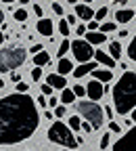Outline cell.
Wrapping results in <instances>:
<instances>
[{
  "label": "cell",
  "instance_id": "cell-42",
  "mask_svg": "<svg viewBox=\"0 0 136 151\" xmlns=\"http://www.w3.org/2000/svg\"><path fill=\"white\" fill-rule=\"evenodd\" d=\"M113 4H117V6H126V4H128V0H113Z\"/></svg>",
  "mask_w": 136,
  "mask_h": 151
},
{
  "label": "cell",
  "instance_id": "cell-29",
  "mask_svg": "<svg viewBox=\"0 0 136 151\" xmlns=\"http://www.w3.org/2000/svg\"><path fill=\"white\" fill-rule=\"evenodd\" d=\"M40 78H42V69H40V67H34V69H31V80L38 82Z\"/></svg>",
  "mask_w": 136,
  "mask_h": 151
},
{
  "label": "cell",
  "instance_id": "cell-5",
  "mask_svg": "<svg viewBox=\"0 0 136 151\" xmlns=\"http://www.w3.org/2000/svg\"><path fill=\"white\" fill-rule=\"evenodd\" d=\"M77 111H80V116H82L94 130L103 126V118H105L103 107L96 105L94 101H80V103H77Z\"/></svg>",
  "mask_w": 136,
  "mask_h": 151
},
{
  "label": "cell",
  "instance_id": "cell-35",
  "mask_svg": "<svg viewBox=\"0 0 136 151\" xmlns=\"http://www.w3.org/2000/svg\"><path fill=\"white\" fill-rule=\"evenodd\" d=\"M82 130H84V132H88V134H90V132H94V128H92L88 122H82Z\"/></svg>",
  "mask_w": 136,
  "mask_h": 151
},
{
  "label": "cell",
  "instance_id": "cell-10",
  "mask_svg": "<svg viewBox=\"0 0 136 151\" xmlns=\"http://www.w3.org/2000/svg\"><path fill=\"white\" fill-rule=\"evenodd\" d=\"M75 17L84 19V21H92V19H94V11L88 4H75Z\"/></svg>",
  "mask_w": 136,
  "mask_h": 151
},
{
  "label": "cell",
  "instance_id": "cell-15",
  "mask_svg": "<svg viewBox=\"0 0 136 151\" xmlns=\"http://www.w3.org/2000/svg\"><path fill=\"white\" fill-rule=\"evenodd\" d=\"M92 76H94V78L99 80L101 84H103V82L107 84V82H111V78H113L111 69H94V71H92Z\"/></svg>",
  "mask_w": 136,
  "mask_h": 151
},
{
  "label": "cell",
  "instance_id": "cell-20",
  "mask_svg": "<svg viewBox=\"0 0 136 151\" xmlns=\"http://www.w3.org/2000/svg\"><path fill=\"white\" fill-rule=\"evenodd\" d=\"M109 52H111V59L115 61L117 57L122 55V44L120 42H111V46H109Z\"/></svg>",
  "mask_w": 136,
  "mask_h": 151
},
{
  "label": "cell",
  "instance_id": "cell-41",
  "mask_svg": "<svg viewBox=\"0 0 136 151\" xmlns=\"http://www.w3.org/2000/svg\"><path fill=\"white\" fill-rule=\"evenodd\" d=\"M11 80L19 84V82H21V73H11Z\"/></svg>",
  "mask_w": 136,
  "mask_h": 151
},
{
  "label": "cell",
  "instance_id": "cell-37",
  "mask_svg": "<svg viewBox=\"0 0 136 151\" xmlns=\"http://www.w3.org/2000/svg\"><path fill=\"white\" fill-rule=\"evenodd\" d=\"M34 13H36V17L42 19V6H40V4H34Z\"/></svg>",
  "mask_w": 136,
  "mask_h": 151
},
{
  "label": "cell",
  "instance_id": "cell-21",
  "mask_svg": "<svg viewBox=\"0 0 136 151\" xmlns=\"http://www.w3.org/2000/svg\"><path fill=\"white\" fill-rule=\"evenodd\" d=\"M69 128H71V130H80V128H82L80 116H71V118H69Z\"/></svg>",
  "mask_w": 136,
  "mask_h": 151
},
{
  "label": "cell",
  "instance_id": "cell-24",
  "mask_svg": "<svg viewBox=\"0 0 136 151\" xmlns=\"http://www.w3.org/2000/svg\"><path fill=\"white\" fill-rule=\"evenodd\" d=\"M107 13H109V9H107V6H101L99 11L94 13V21H101V19H105V17H107Z\"/></svg>",
  "mask_w": 136,
  "mask_h": 151
},
{
  "label": "cell",
  "instance_id": "cell-39",
  "mask_svg": "<svg viewBox=\"0 0 136 151\" xmlns=\"http://www.w3.org/2000/svg\"><path fill=\"white\" fill-rule=\"evenodd\" d=\"M75 34H77V36H84V34H86V25H77V27H75Z\"/></svg>",
  "mask_w": 136,
  "mask_h": 151
},
{
  "label": "cell",
  "instance_id": "cell-8",
  "mask_svg": "<svg viewBox=\"0 0 136 151\" xmlns=\"http://www.w3.org/2000/svg\"><path fill=\"white\" fill-rule=\"evenodd\" d=\"M86 94H88V99L90 101H99V99H103V94H105V86L99 82V80H92L88 86H86Z\"/></svg>",
  "mask_w": 136,
  "mask_h": 151
},
{
  "label": "cell",
  "instance_id": "cell-1",
  "mask_svg": "<svg viewBox=\"0 0 136 151\" xmlns=\"http://www.w3.org/2000/svg\"><path fill=\"white\" fill-rule=\"evenodd\" d=\"M40 116L29 94H9L0 99V145H15L38 130Z\"/></svg>",
  "mask_w": 136,
  "mask_h": 151
},
{
  "label": "cell",
  "instance_id": "cell-2",
  "mask_svg": "<svg viewBox=\"0 0 136 151\" xmlns=\"http://www.w3.org/2000/svg\"><path fill=\"white\" fill-rule=\"evenodd\" d=\"M113 105L120 116L136 109V71H126L113 86Z\"/></svg>",
  "mask_w": 136,
  "mask_h": 151
},
{
  "label": "cell",
  "instance_id": "cell-16",
  "mask_svg": "<svg viewBox=\"0 0 136 151\" xmlns=\"http://www.w3.org/2000/svg\"><path fill=\"white\" fill-rule=\"evenodd\" d=\"M107 40L105 38V34H101V32H88L86 34V42L88 44H103Z\"/></svg>",
  "mask_w": 136,
  "mask_h": 151
},
{
  "label": "cell",
  "instance_id": "cell-36",
  "mask_svg": "<svg viewBox=\"0 0 136 151\" xmlns=\"http://www.w3.org/2000/svg\"><path fill=\"white\" fill-rule=\"evenodd\" d=\"M29 50H31V55H38V52H42V44H34Z\"/></svg>",
  "mask_w": 136,
  "mask_h": 151
},
{
  "label": "cell",
  "instance_id": "cell-49",
  "mask_svg": "<svg viewBox=\"0 0 136 151\" xmlns=\"http://www.w3.org/2000/svg\"><path fill=\"white\" fill-rule=\"evenodd\" d=\"M2 86H4V80H2V78H0V88H2Z\"/></svg>",
  "mask_w": 136,
  "mask_h": 151
},
{
  "label": "cell",
  "instance_id": "cell-28",
  "mask_svg": "<svg viewBox=\"0 0 136 151\" xmlns=\"http://www.w3.org/2000/svg\"><path fill=\"white\" fill-rule=\"evenodd\" d=\"M115 27H117V25H115V23H101V34H107V32H113Z\"/></svg>",
  "mask_w": 136,
  "mask_h": 151
},
{
  "label": "cell",
  "instance_id": "cell-14",
  "mask_svg": "<svg viewBox=\"0 0 136 151\" xmlns=\"http://www.w3.org/2000/svg\"><path fill=\"white\" fill-rule=\"evenodd\" d=\"M132 17H134V11L120 9L117 13H115V21H117V23H128V21H132Z\"/></svg>",
  "mask_w": 136,
  "mask_h": 151
},
{
  "label": "cell",
  "instance_id": "cell-6",
  "mask_svg": "<svg viewBox=\"0 0 136 151\" xmlns=\"http://www.w3.org/2000/svg\"><path fill=\"white\" fill-rule=\"evenodd\" d=\"M71 52L80 63H90V59L94 57L92 44H88L86 40H73L71 42Z\"/></svg>",
  "mask_w": 136,
  "mask_h": 151
},
{
  "label": "cell",
  "instance_id": "cell-40",
  "mask_svg": "<svg viewBox=\"0 0 136 151\" xmlns=\"http://www.w3.org/2000/svg\"><path fill=\"white\" fill-rule=\"evenodd\" d=\"M96 27H99V21H90L88 23V32H94Z\"/></svg>",
  "mask_w": 136,
  "mask_h": 151
},
{
  "label": "cell",
  "instance_id": "cell-23",
  "mask_svg": "<svg viewBox=\"0 0 136 151\" xmlns=\"http://www.w3.org/2000/svg\"><path fill=\"white\" fill-rule=\"evenodd\" d=\"M59 32H61V36H69V23H67V19H61V21H59Z\"/></svg>",
  "mask_w": 136,
  "mask_h": 151
},
{
  "label": "cell",
  "instance_id": "cell-26",
  "mask_svg": "<svg viewBox=\"0 0 136 151\" xmlns=\"http://www.w3.org/2000/svg\"><path fill=\"white\" fill-rule=\"evenodd\" d=\"M15 19L17 21H27V11H23V9L15 11Z\"/></svg>",
  "mask_w": 136,
  "mask_h": 151
},
{
  "label": "cell",
  "instance_id": "cell-31",
  "mask_svg": "<svg viewBox=\"0 0 136 151\" xmlns=\"http://www.w3.org/2000/svg\"><path fill=\"white\" fill-rule=\"evenodd\" d=\"M17 92H19V94H27V84H25V82H19V84H17Z\"/></svg>",
  "mask_w": 136,
  "mask_h": 151
},
{
  "label": "cell",
  "instance_id": "cell-9",
  "mask_svg": "<svg viewBox=\"0 0 136 151\" xmlns=\"http://www.w3.org/2000/svg\"><path fill=\"white\" fill-rule=\"evenodd\" d=\"M46 84H48V86H52V88L65 90V86H67V80H65V76H59V73H48V78H46Z\"/></svg>",
  "mask_w": 136,
  "mask_h": 151
},
{
  "label": "cell",
  "instance_id": "cell-25",
  "mask_svg": "<svg viewBox=\"0 0 136 151\" xmlns=\"http://www.w3.org/2000/svg\"><path fill=\"white\" fill-rule=\"evenodd\" d=\"M69 46H71V44H69V40H63V42L59 44V50H57V55H59V57H63V55L69 50Z\"/></svg>",
  "mask_w": 136,
  "mask_h": 151
},
{
  "label": "cell",
  "instance_id": "cell-46",
  "mask_svg": "<svg viewBox=\"0 0 136 151\" xmlns=\"http://www.w3.org/2000/svg\"><path fill=\"white\" fill-rule=\"evenodd\" d=\"M2 21H4V13H2V9H0V25H2Z\"/></svg>",
  "mask_w": 136,
  "mask_h": 151
},
{
  "label": "cell",
  "instance_id": "cell-43",
  "mask_svg": "<svg viewBox=\"0 0 136 151\" xmlns=\"http://www.w3.org/2000/svg\"><path fill=\"white\" fill-rule=\"evenodd\" d=\"M67 23H75V15H67Z\"/></svg>",
  "mask_w": 136,
  "mask_h": 151
},
{
  "label": "cell",
  "instance_id": "cell-33",
  "mask_svg": "<svg viewBox=\"0 0 136 151\" xmlns=\"http://www.w3.org/2000/svg\"><path fill=\"white\" fill-rule=\"evenodd\" d=\"M109 128H111V132H122V128H120V124H117V122H113V120L109 122Z\"/></svg>",
  "mask_w": 136,
  "mask_h": 151
},
{
  "label": "cell",
  "instance_id": "cell-45",
  "mask_svg": "<svg viewBox=\"0 0 136 151\" xmlns=\"http://www.w3.org/2000/svg\"><path fill=\"white\" fill-rule=\"evenodd\" d=\"M48 105H50V107H57V99H54V97H52V99H50V101H48Z\"/></svg>",
  "mask_w": 136,
  "mask_h": 151
},
{
  "label": "cell",
  "instance_id": "cell-38",
  "mask_svg": "<svg viewBox=\"0 0 136 151\" xmlns=\"http://www.w3.org/2000/svg\"><path fill=\"white\" fill-rule=\"evenodd\" d=\"M52 11H54L57 15H63V6H61V4H57V2L52 4Z\"/></svg>",
  "mask_w": 136,
  "mask_h": 151
},
{
  "label": "cell",
  "instance_id": "cell-48",
  "mask_svg": "<svg viewBox=\"0 0 136 151\" xmlns=\"http://www.w3.org/2000/svg\"><path fill=\"white\" fill-rule=\"evenodd\" d=\"M132 120H134V122H136V109H134V111H132Z\"/></svg>",
  "mask_w": 136,
  "mask_h": 151
},
{
  "label": "cell",
  "instance_id": "cell-3",
  "mask_svg": "<svg viewBox=\"0 0 136 151\" xmlns=\"http://www.w3.org/2000/svg\"><path fill=\"white\" fill-rule=\"evenodd\" d=\"M46 137H48V141L54 143V145H61V147H67V149H75V147H77V139L73 137L71 128H69L67 124H63V122H54V124L48 128Z\"/></svg>",
  "mask_w": 136,
  "mask_h": 151
},
{
  "label": "cell",
  "instance_id": "cell-7",
  "mask_svg": "<svg viewBox=\"0 0 136 151\" xmlns=\"http://www.w3.org/2000/svg\"><path fill=\"white\" fill-rule=\"evenodd\" d=\"M111 151H136V128H130L124 137H120Z\"/></svg>",
  "mask_w": 136,
  "mask_h": 151
},
{
  "label": "cell",
  "instance_id": "cell-12",
  "mask_svg": "<svg viewBox=\"0 0 136 151\" xmlns=\"http://www.w3.org/2000/svg\"><path fill=\"white\" fill-rule=\"evenodd\" d=\"M96 69V65L90 61V63H82L80 67H75L73 69V76H75V78H84V76H88V73H92Z\"/></svg>",
  "mask_w": 136,
  "mask_h": 151
},
{
  "label": "cell",
  "instance_id": "cell-19",
  "mask_svg": "<svg viewBox=\"0 0 136 151\" xmlns=\"http://www.w3.org/2000/svg\"><path fill=\"white\" fill-rule=\"evenodd\" d=\"M61 101H63V105H69V103H73V101H75V94H73V90L65 88V90H63V94H61Z\"/></svg>",
  "mask_w": 136,
  "mask_h": 151
},
{
  "label": "cell",
  "instance_id": "cell-13",
  "mask_svg": "<svg viewBox=\"0 0 136 151\" xmlns=\"http://www.w3.org/2000/svg\"><path fill=\"white\" fill-rule=\"evenodd\" d=\"M94 59H96V61H99L101 65H105L107 69H111V67H115V61L111 59V57H109V55H105L103 50H94Z\"/></svg>",
  "mask_w": 136,
  "mask_h": 151
},
{
  "label": "cell",
  "instance_id": "cell-34",
  "mask_svg": "<svg viewBox=\"0 0 136 151\" xmlns=\"http://www.w3.org/2000/svg\"><path fill=\"white\" fill-rule=\"evenodd\" d=\"M40 90H42V94H52V90H54V88H52V86H48V84H42V88H40Z\"/></svg>",
  "mask_w": 136,
  "mask_h": 151
},
{
  "label": "cell",
  "instance_id": "cell-51",
  "mask_svg": "<svg viewBox=\"0 0 136 151\" xmlns=\"http://www.w3.org/2000/svg\"><path fill=\"white\" fill-rule=\"evenodd\" d=\"M2 2H15V0H2Z\"/></svg>",
  "mask_w": 136,
  "mask_h": 151
},
{
  "label": "cell",
  "instance_id": "cell-17",
  "mask_svg": "<svg viewBox=\"0 0 136 151\" xmlns=\"http://www.w3.org/2000/svg\"><path fill=\"white\" fill-rule=\"evenodd\" d=\"M48 61H50V55H48L46 50L38 52V55H34V65H36V67H42V65H46Z\"/></svg>",
  "mask_w": 136,
  "mask_h": 151
},
{
  "label": "cell",
  "instance_id": "cell-52",
  "mask_svg": "<svg viewBox=\"0 0 136 151\" xmlns=\"http://www.w3.org/2000/svg\"><path fill=\"white\" fill-rule=\"evenodd\" d=\"M84 2H86V4H88V2H92V0H84Z\"/></svg>",
  "mask_w": 136,
  "mask_h": 151
},
{
  "label": "cell",
  "instance_id": "cell-50",
  "mask_svg": "<svg viewBox=\"0 0 136 151\" xmlns=\"http://www.w3.org/2000/svg\"><path fill=\"white\" fill-rule=\"evenodd\" d=\"M69 2H71V4H77V0H69Z\"/></svg>",
  "mask_w": 136,
  "mask_h": 151
},
{
  "label": "cell",
  "instance_id": "cell-22",
  "mask_svg": "<svg viewBox=\"0 0 136 151\" xmlns=\"http://www.w3.org/2000/svg\"><path fill=\"white\" fill-rule=\"evenodd\" d=\"M128 57L132 61H136V36H134V40L130 42V46H128Z\"/></svg>",
  "mask_w": 136,
  "mask_h": 151
},
{
  "label": "cell",
  "instance_id": "cell-44",
  "mask_svg": "<svg viewBox=\"0 0 136 151\" xmlns=\"http://www.w3.org/2000/svg\"><path fill=\"white\" fill-rule=\"evenodd\" d=\"M38 103H40L42 107H46V99H44V97H38Z\"/></svg>",
  "mask_w": 136,
  "mask_h": 151
},
{
  "label": "cell",
  "instance_id": "cell-4",
  "mask_svg": "<svg viewBox=\"0 0 136 151\" xmlns=\"http://www.w3.org/2000/svg\"><path fill=\"white\" fill-rule=\"evenodd\" d=\"M27 59V52L21 46H6L0 50V73L21 67Z\"/></svg>",
  "mask_w": 136,
  "mask_h": 151
},
{
  "label": "cell",
  "instance_id": "cell-32",
  "mask_svg": "<svg viewBox=\"0 0 136 151\" xmlns=\"http://www.w3.org/2000/svg\"><path fill=\"white\" fill-rule=\"evenodd\" d=\"M65 113H67V109H65V107H54V116H57V118H63Z\"/></svg>",
  "mask_w": 136,
  "mask_h": 151
},
{
  "label": "cell",
  "instance_id": "cell-47",
  "mask_svg": "<svg viewBox=\"0 0 136 151\" xmlns=\"http://www.w3.org/2000/svg\"><path fill=\"white\" fill-rule=\"evenodd\" d=\"M2 42H4V34H2V32H0V44H2Z\"/></svg>",
  "mask_w": 136,
  "mask_h": 151
},
{
  "label": "cell",
  "instance_id": "cell-11",
  "mask_svg": "<svg viewBox=\"0 0 136 151\" xmlns=\"http://www.w3.org/2000/svg\"><path fill=\"white\" fill-rule=\"evenodd\" d=\"M36 29H38V34H42V36H50L52 29H54V25H52L50 19H44V17H42V19H38Z\"/></svg>",
  "mask_w": 136,
  "mask_h": 151
},
{
  "label": "cell",
  "instance_id": "cell-18",
  "mask_svg": "<svg viewBox=\"0 0 136 151\" xmlns=\"http://www.w3.org/2000/svg\"><path fill=\"white\" fill-rule=\"evenodd\" d=\"M71 69H73V65H71V61H69V59H61V61H59V67H57L59 76H65V73H69Z\"/></svg>",
  "mask_w": 136,
  "mask_h": 151
},
{
  "label": "cell",
  "instance_id": "cell-30",
  "mask_svg": "<svg viewBox=\"0 0 136 151\" xmlns=\"http://www.w3.org/2000/svg\"><path fill=\"white\" fill-rule=\"evenodd\" d=\"M109 141H111V139H109V134L105 132V134L101 137V143H99V147H101V149H107V147H109Z\"/></svg>",
  "mask_w": 136,
  "mask_h": 151
},
{
  "label": "cell",
  "instance_id": "cell-27",
  "mask_svg": "<svg viewBox=\"0 0 136 151\" xmlns=\"http://www.w3.org/2000/svg\"><path fill=\"white\" fill-rule=\"evenodd\" d=\"M71 90H73V94H75V97H86V88H84V86H80V84H77V86H73Z\"/></svg>",
  "mask_w": 136,
  "mask_h": 151
}]
</instances>
